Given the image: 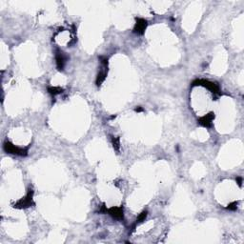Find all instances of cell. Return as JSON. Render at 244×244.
<instances>
[{
    "instance_id": "1",
    "label": "cell",
    "mask_w": 244,
    "mask_h": 244,
    "mask_svg": "<svg viewBox=\"0 0 244 244\" xmlns=\"http://www.w3.org/2000/svg\"><path fill=\"white\" fill-rule=\"evenodd\" d=\"M4 148L7 152L11 153V154H23L22 152H24V150L19 149V148L15 147V145H13V144H10V143H6L4 145Z\"/></svg>"
},
{
    "instance_id": "2",
    "label": "cell",
    "mask_w": 244,
    "mask_h": 244,
    "mask_svg": "<svg viewBox=\"0 0 244 244\" xmlns=\"http://www.w3.org/2000/svg\"><path fill=\"white\" fill-rule=\"evenodd\" d=\"M146 25H147V23H146L145 20H143V19L138 20V22H137L136 25V32H137V33H142L143 31L145 30Z\"/></svg>"
},
{
    "instance_id": "3",
    "label": "cell",
    "mask_w": 244,
    "mask_h": 244,
    "mask_svg": "<svg viewBox=\"0 0 244 244\" xmlns=\"http://www.w3.org/2000/svg\"><path fill=\"white\" fill-rule=\"evenodd\" d=\"M64 62H65V59H64V57H63L62 54H57V56H56V63H57V67H58L59 70H61V69L63 68Z\"/></svg>"
},
{
    "instance_id": "4",
    "label": "cell",
    "mask_w": 244,
    "mask_h": 244,
    "mask_svg": "<svg viewBox=\"0 0 244 244\" xmlns=\"http://www.w3.org/2000/svg\"><path fill=\"white\" fill-rule=\"evenodd\" d=\"M212 119H213V115H206L200 120V123L204 126H208L210 124V122L212 121Z\"/></svg>"
}]
</instances>
